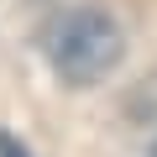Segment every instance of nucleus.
I'll return each mask as SVG.
<instances>
[{
    "mask_svg": "<svg viewBox=\"0 0 157 157\" xmlns=\"http://www.w3.org/2000/svg\"><path fill=\"white\" fill-rule=\"evenodd\" d=\"M42 58L68 89H94L121 68L126 58V32L110 11L100 6H63L42 21Z\"/></svg>",
    "mask_w": 157,
    "mask_h": 157,
    "instance_id": "1",
    "label": "nucleus"
},
{
    "mask_svg": "<svg viewBox=\"0 0 157 157\" xmlns=\"http://www.w3.org/2000/svg\"><path fill=\"white\" fill-rule=\"evenodd\" d=\"M0 157H32V152H26V147L11 136V131H0Z\"/></svg>",
    "mask_w": 157,
    "mask_h": 157,
    "instance_id": "2",
    "label": "nucleus"
},
{
    "mask_svg": "<svg viewBox=\"0 0 157 157\" xmlns=\"http://www.w3.org/2000/svg\"><path fill=\"white\" fill-rule=\"evenodd\" d=\"M152 157H157V147H152Z\"/></svg>",
    "mask_w": 157,
    "mask_h": 157,
    "instance_id": "3",
    "label": "nucleus"
}]
</instances>
